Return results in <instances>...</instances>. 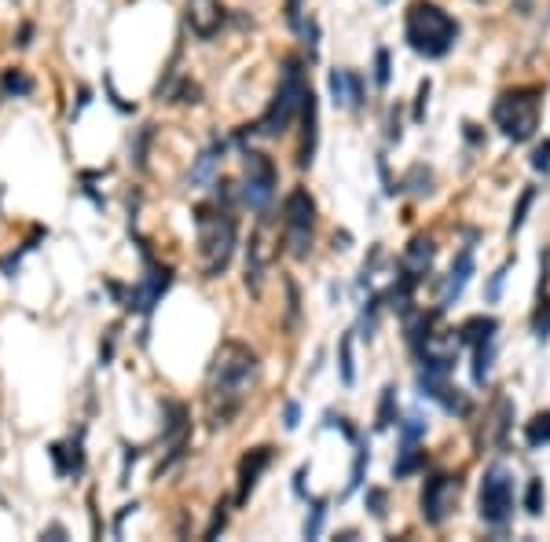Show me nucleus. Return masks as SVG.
I'll return each mask as SVG.
<instances>
[{"label": "nucleus", "mask_w": 550, "mask_h": 542, "mask_svg": "<svg viewBox=\"0 0 550 542\" xmlns=\"http://www.w3.org/2000/svg\"><path fill=\"white\" fill-rule=\"evenodd\" d=\"M257 377V352L243 341H224L210 363V425L220 429L243 407V396Z\"/></svg>", "instance_id": "f257e3e1"}, {"label": "nucleus", "mask_w": 550, "mask_h": 542, "mask_svg": "<svg viewBox=\"0 0 550 542\" xmlns=\"http://www.w3.org/2000/svg\"><path fill=\"white\" fill-rule=\"evenodd\" d=\"M404 41L411 52H418L425 59H444L459 41V22L441 4L418 0L404 19Z\"/></svg>", "instance_id": "f03ea898"}, {"label": "nucleus", "mask_w": 550, "mask_h": 542, "mask_svg": "<svg viewBox=\"0 0 550 542\" xmlns=\"http://www.w3.org/2000/svg\"><path fill=\"white\" fill-rule=\"evenodd\" d=\"M194 227H199V253H202V275L217 279L228 267L231 253H235V213L228 202L217 199V206H199L194 209Z\"/></svg>", "instance_id": "7ed1b4c3"}, {"label": "nucleus", "mask_w": 550, "mask_h": 542, "mask_svg": "<svg viewBox=\"0 0 550 542\" xmlns=\"http://www.w3.org/2000/svg\"><path fill=\"white\" fill-rule=\"evenodd\" d=\"M308 92H312V89H308V81H305L301 59H287V63H283V77H279V89H275V96H271L268 110L261 114V122L254 125V132H257V136H279V132H287L290 122H294V114H301Z\"/></svg>", "instance_id": "20e7f679"}, {"label": "nucleus", "mask_w": 550, "mask_h": 542, "mask_svg": "<svg viewBox=\"0 0 550 542\" xmlns=\"http://www.w3.org/2000/svg\"><path fill=\"white\" fill-rule=\"evenodd\" d=\"M492 122L495 129L514 140V143H529L539 129V89H514L503 92L492 106Z\"/></svg>", "instance_id": "39448f33"}, {"label": "nucleus", "mask_w": 550, "mask_h": 542, "mask_svg": "<svg viewBox=\"0 0 550 542\" xmlns=\"http://www.w3.org/2000/svg\"><path fill=\"white\" fill-rule=\"evenodd\" d=\"M283 227H287V246L297 260L312 253V235H316V202L305 187H294L283 202Z\"/></svg>", "instance_id": "423d86ee"}, {"label": "nucleus", "mask_w": 550, "mask_h": 542, "mask_svg": "<svg viewBox=\"0 0 550 542\" xmlns=\"http://www.w3.org/2000/svg\"><path fill=\"white\" fill-rule=\"evenodd\" d=\"M275 187H279V169H275V162L261 150H246L243 154V191H239L243 206L264 213L275 199Z\"/></svg>", "instance_id": "0eeeda50"}, {"label": "nucleus", "mask_w": 550, "mask_h": 542, "mask_svg": "<svg viewBox=\"0 0 550 542\" xmlns=\"http://www.w3.org/2000/svg\"><path fill=\"white\" fill-rule=\"evenodd\" d=\"M510 517H514V473L506 466H488L481 480V521L506 528Z\"/></svg>", "instance_id": "6e6552de"}, {"label": "nucleus", "mask_w": 550, "mask_h": 542, "mask_svg": "<svg viewBox=\"0 0 550 542\" xmlns=\"http://www.w3.org/2000/svg\"><path fill=\"white\" fill-rule=\"evenodd\" d=\"M143 264H147V275L140 279V286H133V290H129L125 308H129V312H143V316H147L150 308L162 301V293L169 290V283H173V271H169V267H162V264H154L147 250H143Z\"/></svg>", "instance_id": "1a4fd4ad"}, {"label": "nucleus", "mask_w": 550, "mask_h": 542, "mask_svg": "<svg viewBox=\"0 0 550 542\" xmlns=\"http://www.w3.org/2000/svg\"><path fill=\"white\" fill-rule=\"evenodd\" d=\"M455 495H459V480L455 477H444V473L429 477L425 487H422V521L441 528L448 521L451 506H455Z\"/></svg>", "instance_id": "9d476101"}, {"label": "nucleus", "mask_w": 550, "mask_h": 542, "mask_svg": "<svg viewBox=\"0 0 550 542\" xmlns=\"http://www.w3.org/2000/svg\"><path fill=\"white\" fill-rule=\"evenodd\" d=\"M184 19L191 26V33L199 37V41H210V37H217V30L224 26L228 12L220 0H187L184 4Z\"/></svg>", "instance_id": "9b49d317"}, {"label": "nucleus", "mask_w": 550, "mask_h": 542, "mask_svg": "<svg viewBox=\"0 0 550 542\" xmlns=\"http://www.w3.org/2000/svg\"><path fill=\"white\" fill-rule=\"evenodd\" d=\"M327 85H331V96H334V103H338V106H348V110H364V103H367V92H364V77H360L357 70H345V66L331 70Z\"/></svg>", "instance_id": "f8f14e48"}, {"label": "nucleus", "mask_w": 550, "mask_h": 542, "mask_svg": "<svg viewBox=\"0 0 550 542\" xmlns=\"http://www.w3.org/2000/svg\"><path fill=\"white\" fill-rule=\"evenodd\" d=\"M271 458H275V451L271 447H254L250 454H243V462H239V491H235V502H243L254 495V487H257V480H261V473L271 466Z\"/></svg>", "instance_id": "ddd939ff"}, {"label": "nucleus", "mask_w": 550, "mask_h": 542, "mask_svg": "<svg viewBox=\"0 0 550 542\" xmlns=\"http://www.w3.org/2000/svg\"><path fill=\"white\" fill-rule=\"evenodd\" d=\"M434 257H437L434 239L418 235V239H411V246L404 250V257H400V271H408V275H411L415 283H422V279L429 275V267H434Z\"/></svg>", "instance_id": "4468645a"}, {"label": "nucleus", "mask_w": 550, "mask_h": 542, "mask_svg": "<svg viewBox=\"0 0 550 542\" xmlns=\"http://www.w3.org/2000/svg\"><path fill=\"white\" fill-rule=\"evenodd\" d=\"M469 275H474V250H462V253H459V260H455V264H451V271H448L444 286H441V308H451V304L462 297V290H466Z\"/></svg>", "instance_id": "2eb2a0df"}, {"label": "nucleus", "mask_w": 550, "mask_h": 542, "mask_svg": "<svg viewBox=\"0 0 550 542\" xmlns=\"http://www.w3.org/2000/svg\"><path fill=\"white\" fill-rule=\"evenodd\" d=\"M301 118H305V140H301V154H297V165L308 169L316 162V143H320V106H316V96L308 92L305 106H301Z\"/></svg>", "instance_id": "dca6fc26"}, {"label": "nucleus", "mask_w": 550, "mask_h": 542, "mask_svg": "<svg viewBox=\"0 0 550 542\" xmlns=\"http://www.w3.org/2000/svg\"><path fill=\"white\" fill-rule=\"evenodd\" d=\"M52 462L59 477H77L85 470V454H82V436H73L66 444H52Z\"/></svg>", "instance_id": "f3484780"}, {"label": "nucleus", "mask_w": 550, "mask_h": 542, "mask_svg": "<svg viewBox=\"0 0 550 542\" xmlns=\"http://www.w3.org/2000/svg\"><path fill=\"white\" fill-rule=\"evenodd\" d=\"M495 330H499V319L495 316H474L459 326V341L462 344H485V341H495Z\"/></svg>", "instance_id": "a211bd4d"}, {"label": "nucleus", "mask_w": 550, "mask_h": 542, "mask_svg": "<svg viewBox=\"0 0 550 542\" xmlns=\"http://www.w3.org/2000/svg\"><path fill=\"white\" fill-rule=\"evenodd\" d=\"M264 260H268V253H264V242H261V235H254V239H250V253H246V286H250V290H261Z\"/></svg>", "instance_id": "6ab92c4d"}, {"label": "nucleus", "mask_w": 550, "mask_h": 542, "mask_svg": "<svg viewBox=\"0 0 550 542\" xmlns=\"http://www.w3.org/2000/svg\"><path fill=\"white\" fill-rule=\"evenodd\" d=\"M422 462H425V454L418 451V444H400V458L392 462V477L404 480V477L418 473V470H422Z\"/></svg>", "instance_id": "aec40b11"}, {"label": "nucleus", "mask_w": 550, "mask_h": 542, "mask_svg": "<svg viewBox=\"0 0 550 542\" xmlns=\"http://www.w3.org/2000/svg\"><path fill=\"white\" fill-rule=\"evenodd\" d=\"M220 158H224V143H213L210 150H202L199 162H194V169H191V183H206L213 176V169H217Z\"/></svg>", "instance_id": "412c9836"}, {"label": "nucleus", "mask_w": 550, "mask_h": 542, "mask_svg": "<svg viewBox=\"0 0 550 542\" xmlns=\"http://www.w3.org/2000/svg\"><path fill=\"white\" fill-rule=\"evenodd\" d=\"M525 444H529L532 451H539V447L550 444V411H543V414H536L532 421H525Z\"/></svg>", "instance_id": "4be33fe9"}, {"label": "nucleus", "mask_w": 550, "mask_h": 542, "mask_svg": "<svg viewBox=\"0 0 550 542\" xmlns=\"http://www.w3.org/2000/svg\"><path fill=\"white\" fill-rule=\"evenodd\" d=\"M397 421V385H385L382 400H378V418H374V429H389Z\"/></svg>", "instance_id": "5701e85b"}, {"label": "nucleus", "mask_w": 550, "mask_h": 542, "mask_svg": "<svg viewBox=\"0 0 550 542\" xmlns=\"http://www.w3.org/2000/svg\"><path fill=\"white\" fill-rule=\"evenodd\" d=\"M492 360H495V341H485L474 348V381L485 385L488 381V370H492Z\"/></svg>", "instance_id": "b1692460"}, {"label": "nucleus", "mask_w": 550, "mask_h": 542, "mask_svg": "<svg viewBox=\"0 0 550 542\" xmlns=\"http://www.w3.org/2000/svg\"><path fill=\"white\" fill-rule=\"evenodd\" d=\"M0 92H4V96H30L33 81L22 70H4V77H0Z\"/></svg>", "instance_id": "393cba45"}, {"label": "nucleus", "mask_w": 550, "mask_h": 542, "mask_svg": "<svg viewBox=\"0 0 550 542\" xmlns=\"http://www.w3.org/2000/svg\"><path fill=\"white\" fill-rule=\"evenodd\" d=\"M532 202H536V187H525V191H521V202H518V209H514V216H510V235H518V231L525 227Z\"/></svg>", "instance_id": "a878e982"}, {"label": "nucleus", "mask_w": 550, "mask_h": 542, "mask_svg": "<svg viewBox=\"0 0 550 542\" xmlns=\"http://www.w3.org/2000/svg\"><path fill=\"white\" fill-rule=\"evenodd\" d=\"M338 374H341L345 385L357 381V370H352V337H348V334H345L341 344H338Z\"/></svg>", "instance_id": "bb28decb"}, {"label": "nucleus", "mask_w": 550, "mask_h": 542, "mask_svg": "<svg viewBox=\"0 0 550 542\" xmlns=\"http://www.w3.org/2000/svg\"><path fill=\"white\" fill-rule=\"evenodd\" d=\"M385 304V297H371L367 308H364V316H360V337H374L378 330V308Z\"/></svg>", "instance_id": "cd10ccee"}, {"label": "nucleus", "mask_w": 550, "mask_h": 542, "mask_svg": "<svg viewBox=\"0 0 550 542\" xmlns=\"http://www.w3.org/2000/svg\"><path fill=\"white\" fill-rule=\"evenodd\" d=\"M323 521H327V502H312V513L305 517V538H320Z\"/></svg>", "instance_id": "c85d7f7f"}, {"label": "nucleus", "mask_w": 550, "mask_h": 542, "mask_svg": "<svg viewBox=\"0 0 550 542\" xmlns=\"http://www.w3.org/2000/svg\"><path fill=\"white\" fill-rule=\"evenodd\" d=\"M543 498H546V495H543V480L532 477L529 487H525V513H529V517H539V513H543Z\"/></svg>", "instance_id": "c756f323"}, {"label": "nucleus", "mask_w": 550, "mask_h": 542, "mask_svg": "<svg viewBox=\"0 0 550 542\" xmlns=\"http://www.w3.org/2000/svg\"><path fill=\"white\" fill-rule=\"evenodd\" d=\"M437 403H441L448 414H466V411H469V400H466V393H462V389H455V385H448V393H444Z\"/></svg>", "instance_id": "7c9ffc66"}, {"label": "nucleus", "mask_w": 550, "mask_h": 542, "mask_svg": "<svg viewBox=\"0 0 550 542\" xmlns=\"http://www.w3.org/2000/svg\"><path fill=\"white\" fill-rule=\"evenodd\" d=\"M397 425H400V444H418L425 436V421L422 418H404Z\"/></svg>", "instance_id": "2f4dec72"}, {"label": "nucleus", "mask_w": 550, "mask_h": 542, "mask_svg": "<svg viewBox=\"0 0 550 542\" xmlns=\"http://www.w3.org/2000/svg\"><path fill=\"white\" fill-rule=\"evenodd\" d=\"M408 187L415 191V195H429V191H434V173L422 169V165H415L411 176H408Z\"/></svg>", "instance_id": "473e14b6"}, {"label": "nucleus", "mask_w": 550, "mask_h": 542, "mask_svg": "<svg viewBox=\"0 0 550 542\" xmlns=\"http://www.w3.org/2000/svg\"><path fill=\"white\" fill-rule=\"evenodd\" d=\"M367 462H371V454H367V447H360V451H357V462H352V480H348V491L364 487V470H367Z\"/></svg>", "instance_id": "72a5a7b5"}, {"label": "nucleus", "mask_w": 550, "mask_h": 542, "mask_svg": "<svg viewBox=\"0 0 550 542\" xmlns=\"http://www.w3.org/2000/svg\"><path fill=\"white\" fill-rule=\"evenodd\" d=\"M389 77H392V70H389V52L378 48V52H374V85L385 89V85H389Z\"/></svg>", "instance_id": "f704fd0d"}, {"label": "nucleus", "mask_w": 550, "mask_h": 542, "mask_svg": "<svg viewBox=\"0 0 550 542\" xmlns=\"http://www.w3.org/2000/svg\"><path fill=\"white\" fill-rule=\"evenodd\" d=\"M532 330H536V337H539V341H546V337H550V301H543V304H539V312H536V319H532Z\"/></svg>", "instance_id": "c9c22d12"}, {"label": "nucleus", "mask_w": 550, "mask_h": 542, "mask_svg": "<svg viewBox=\"0 0 550 542\" xmlns=\"http://www.w3.org/2000/svg\"><path fill=\"white\" fill-rule=\"evenodd\" d=\"M532 169L543 173V176L550 173V140H543V143L532 150Z\"/></svg>", "instance_id": "e433bc0d"}, {"label": "nucleus", "mask_w": 550, "mask_h": 542, "mask_svg": "<svg viewBox=\"0 0 550 542\" xmlns=\"http://www.w3.org/2000/svg\"><path fill=\"white\" fill-rule=\"evenodd\" d=\"M385 502H389V498H385L382 487H371V491H367V506H371V513H374L378 521H385Z\"/></svg>", "instance_id": "4c0bfd02"}, {"label": "nucleus", "mask_w": 550, "mask_h": 542, "mask_svg": "<svg viewBox=\"0 0 550 542\" xmlns=\"http://www.w3.org/2000/svg\"><path fill=\"white\" fill-rule=\"evenodd\" d=\"M150 129H154V125H143V129H140V140L133 143V162H136V165H143V154H147V140H150Z\"/></svg>", "instance_id": "58836bf2"}, {"label": "nucleus", "mask_w": 550, "mask_h": 542, "mask_svg": "<svg viewBox=\"0 0 550 542\" xmlns=\"http://www.w3.org/2000/svg\"><path fill=\"white\" fill-rule=\"evenodd\" d=\"M506 271H510V264H503V267L495 271V275H492V283H488V290H485V297H488V301H499V290H503Z\"/></svg>", "instance_id": "ea45409f"}, {"label": "nucleus", "mask_w": 550, "mask_h": 542, "mask_svg": "<svg viewBox=\"0 0 550 542\" xmlns=\"http://www.w3.org/2000/svg\"><path fill=\"white\" fill-rule=\"evenodd\" d=\"M224 521H228V513H224V502H220L213 521H210V528H206V538H217V531H224Z\"/></svg>", "instance_id": "a19ab883"}, {"label": "nucleus", "mask_w": 550, "mask_h": 542, "mask_svg": "<svg viewBox=\"0 0 550 542\" xmlns=\"http://www.w3.org/2000/svg\"><path fill=\"white\" fill-rule=\"evenodd\" d=\"M425 99H429V81H422V85H418V103H415V122H422V118H425Z\"/></svg>", "instance_id": "79ce46f5"}, {"label": "nucleus", "mask_w": 550, "mask_h": 542, "mask_svg": "<svg viewBox=\"0 0 550 542\" xmlns=\"http://www.w3.org/2000/svg\"><path fill=\"white\" fill-rule=\"evenodd\" d=\"M287 22L297 30L301 26V0H287Z\"/></svg>", "instance_id": "37998d69"}, {"label": "nucleus", "mask_w": 550, "mask_h": 542, "mask_svg": "<svg viewBox=\"0 0 550 542\" xmlns=\"http://www.w3.org/2000/svg\"><path fill=\"white\" fill-rule=\"evenodd\" d=\"M297 418H301V407H297V403H287V414H283V425H287V429H297Z\"/></svg>", "instance_id": "c03bdc74"}, {"label": "nucleus", "mask_w": 550, "mask_h": 542, "mask_svg": "<svg viewBox=\"0 0 550 542\" xmlns=\"http://www.w3.org/2000/svg\"><path fill=\"white\" fill-rule=\"evenodd\" d=\"M30 37H33V26L26 22V26H22V33H19V41H15V45H19V48H26V45H30Z\"/></svg>", "instance_id": "a18cd8bd"}, {"label": "nucleus", "mask_w": 550, "mask_h": 542, "mask_svg": "<svg viewBox=\"0 0 550 542\" xmlns=\"http://www.w3.org/2000/svg\"><path fill=\"white\" fill-rule=\"evenodd\" d=\"M466 140H469V143H481V132H477V125H469V122H466Z\"/></svg>", "instance_id": "49530a36"}, {"label": "nucleus", "mask_w": 550, "mask_h": 542, "mask_svg": "<svg viewBox=\"0 0 550 542\" xmlns=\"http://www.w3.org/2000/svg\"><path fill=\"white\" fill-rule=\"evenodd\" d=\"M63 535H66V531H63V528H59V524H56V528H48V531H45V538H63Z\"/></svg>", "instance_id": "de8ad7c7"}]
</instances>
